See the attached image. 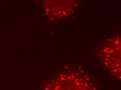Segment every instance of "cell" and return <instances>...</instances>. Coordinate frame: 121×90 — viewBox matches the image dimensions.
<instances>
[{
	"mask_svg": "<svg viewBox=\"0 0 121 90\" xmlns=\"http://www.w3.org/2000/svg\"><path fill=\"white\" fill-rule=\"evenodd\" d=\"M41 90H94L92 83L78 74L64 73L48 81Z\"/></svg>",
	"mask_w": 121,
	"mask_h": 90,
	"instance_id": "6da1fadb",
	"label": "cell"
},
{
	"mask_svg": "<svg viewBox=\"0 0 121 90\" xmlns=\"http://www.w3.org/2000/svg\"><path fill=\"white\" fill-rule=\"evenodd\" d=\"M45 8L52 16L62 18L72 11L76 0H43Z\"/></svg>",
	"mask_w": 121,
	"mask_h": 90,
	"instance_id": "7a4b0ae2",
	"label": "cell"
}]
</instances>
